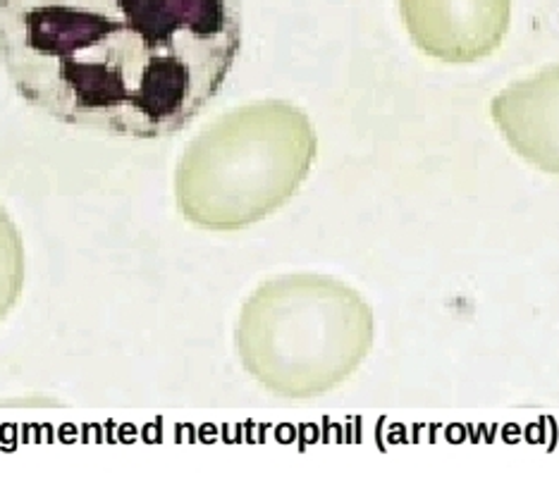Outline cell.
Masks as SVG:
<instances>
[{
	"mask_svg": "<svg viewBox=\"0 0 559 487\" xmlns=\"http://www.w3.org/2000/svg\"><path fill=\"white\" fill-rule=\"evenodd\" d=\"M400 15L421 54L464 66L502 46L512 0H400Z\"/></svg>",
	"mask_w": 559,
	"mask_h": 487,
	"instance_id": "cell-4",
	"label": "cell"
},
{
	"mask_svg": "<svg viewBox=\"0 0 559 487\" xmlns=\"http://www.w3.org/2000/svg\"><path fill=\"white\" fill-rule=\"evenodd\" d=\"M247 373L280 400L304 402L347 382L373 347V311L347 282L292 273L261 282L239 311Z\"/></svg>",
	"mask_w": 559,
	"mask_h": 487,
	"instance_id": "cell-3",
	"label": "cell"
},
{
	"mask_svg": "<svg viewBox=\"0 0 559 487\" xmlns=\"http://www.w3.org/2000/svg\"><path fill=\"white\" fill-rule=\"evenodd\" d=\"M239 48L241 0H0V66L24 104L110 136L182 132Z\"/></svg>",
	"mask_w": 559,
	"mask_h": 487,
	"instance_id": "cell-1",
	"label": "cell"
},
{
	"mask_svg": "<svg viewBox=\"0 0 559 487\" xmlns=\"http://www.w3.org/2000/svg\"><path fill=\"white\" fill-rule=\"evenodd\" d=\"M319 153L309 115L265 98L221 115L185 149L175 201L187 223L235 233L273 215L307 182Z\"/></svg>",
	"mask_w": 559,
	"mask_h": 487,
	"instance_id": "cell-2",
	"label": "cell"
},
{
	"mask_svg": "<svg viewBox=\"0 0 559 487\" xmlns=\"http://www.w3.org/2000/svg\"><path fill=\"white\" fill-rule=\"evenodd\" d=\"M27 261H24V241L10 213L0 206V323L15 309L22 289Z\"/></svg>",
	"mask_w": 559,
	"mask_h": 487,
	"instance_id": "cell-6",
	"label": "cell"
},
{
	"mask_svg": "<svg viewBox=\"0 0 559 487\" xmlns=\"http://www.w3.org/2000/svg\"><path fill=\"white\" fill-rule=\"evenodd\" d=\"M490 115L521 158L559 175V66L504 86L492 98Z\"/></svg>",
	"mask_w": 559,
	"mask_h": 487,
	"instance_id": "cell-5",
	"label": "cell"
}]
</instances>
